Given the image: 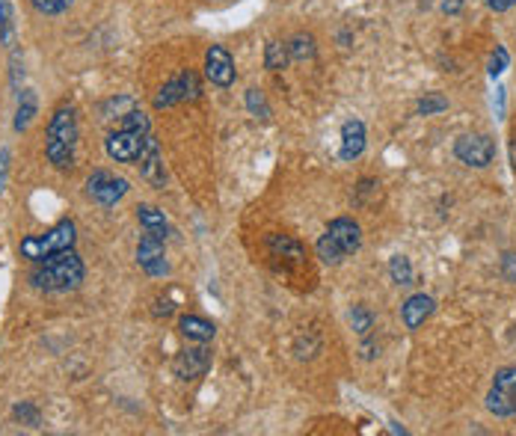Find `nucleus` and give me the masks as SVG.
<instances>
[{"label":"nucleus","mask_w":516,"mask_h":436,"mask_svg":"<svg viewBox=\"0 0 516 436\" xmlns=\"http://www.w3.org/2000/svg\"><path fill=\"white\" fill-rule=\"evenodd\" d=\"M83 276H86V267L81 256L74 253V249H65V253H54L45 261H39V267L30 274V286L36 291L60 294V291L78 288Z\"/></svg>","instance_id":"obj_1"},{"label":"nucleus","mask_w":516,"mask_h":436,"mask_svg":"<svg viewBox=\"0 0 516 436\" xmlns=\"http://www.w3.org/2000/svg\"><path fill=\"white\" fill-rule=\"evenodd\" d=\"M74 149H78V116H74V107L63 104L54 111L51 122H48L45 155L57 170H72Z\"/></svg>","instance_id":"obj_2"},{"label":"nucleus","mask_w":516,"mask_h":436,"mask_svg":"<svg viewBox=\"0 0 516 436\" xmlns=\"http://www.w3.org/2000/svg\"><path fill=\"white\" fill-rule=\"evenodd\" d=\"M149 134H151L149 116L142 111H128L122 116V128L113 131V134L104 140V149L116 163H137Z\"/></svg>","instance_id":"obj_3"},{"label":"nucleus","mask_w":516,"mask_h":436,"mask_svg":"<svg viewBox=\"0 0 516 436\" xmlns=\"http://www.w3.org/2000/svg\"><path fill=\"white\" fill-rule=\"evenodd\" d=\"M359 247H362V228L356 220H350V217H336L315 244L317 258H321L324 265H342Z\"/></svg>","instance_id":"obj_4"},{"label":"nucleus","mask_w":516,"mask_h":436,"mask_svg":"<svg viewBox=\"0 0 516 436\" xmlns=\"http://www.w3.org/2000/svg\"><path fill=\"white\" fill-rule=\"evenodd\" d=\"M74 232H78V228H74L72 220H60L54 228H48L45 235H27L24 241H21V256L30 261H45L54 253H65V249L74 247V237H78Z\"/></svg>","instance_id":"obj_5"},{"label":"nucleus","mask_w":516,"mask_h":436,"mask_svg":"<svg viewBox=\"0 0 516 436\" xmlns=\"http://www.w3.org/2000/svg\"><path fill=\"white\" fill-rule=\"evenodd\" d=\"M487 410L499 419L516 416V365L501 368V372L492 377V386H490V395H487Z\"/></svg>","instance_id":"obj_6"},{"label":"nucleus","mask_w":516,"mask_h":436,"mask_svg":"<svg viewBox=\"0 0 516 436\" xmlns=\"http://www.w3.org/2000/svg\"><path fill=\"white\" fill-rule=\"evenodd\" d=\"M200 95H202V86H200V78H196V72L184 69L179 78H172L161 86V92L155 95V107L158 111H167V107H172V104L196 102Z\"/></svg>","instance_id":"obj_7"},{"label":"nucleus","mask_w":516,"mask_h":436,"mask_svg":"<svg viewBox=\"0 0 516 436\" xmlns=\"http://www.w3.org/2000/svg\"><path fill=\"white\" fill-rule=\"evenodd\" d=\"M125 193H128V181L107 170H95L92 176L86 179V196H90L92 202L104 205V208H113Z\"/></svg>","instance_id":"obj_8"},{"label":"nucleus","mask_w":516,"mask_h":436,"mask_svg":"<svg viewBox=\"0 0 516 436\" xmlns=\"http://www.w3.org/2000/svg\"><path fill=\"white\" fill-rule=\"evenodd\" d=\"M454 155L460 163H466V167L484 170L492 163V158H496V143H492V137L487 134H463L454 143Z\"/></svg>","instance_id":"obj_9"},{"label":"nucleus","mask_w":516,"mask_h":436,"mask_svg":"<svg viewBox=\"0 0 516 436\" xmlns=\"http://www.w3.org/2000/svg\"><path fill=\"white\" fill-rule=\"evenodd\" d=\"M167 237H161L155 232H146L140 237L137 244V265L146 270L149 276H163L170 274V265H167V247H163Z\"/></svg>","instance_id":"obj_10"},{"label":"nucleus","mask_w":516,"mask_h":436,"mask_svg":"<svg viewBox=\"0 0 516 436\" xmlns=\"http://www.w3.org/2000/svg\"><path fill=\"white\" fill-rule=\"evenodd\" d=\"M211 363H214L211 347H205V342H200L193 347H184V351L175 356L172 372H175V377H179V380H196V377H202L208 368H211Z\"/></svg>","instance_id":"obj_11"},{"label":"nucleus","mask_w":516,"mask_h":436,"mask_svg":"<svg viewBox=\"0 0 516 436\" xmlns=\"http://www.w3.org/2000/svg\"><path fill=\"white\" fill-rule=\"evenodd\" d=\"M205 78L214 86H219V90H226V86L235 83L238 72H235V57L229 53V48L211 45L205 51Z\"/></svg>","instance_id":"obj_12"},{"label":"nucleus","mask_w":516,"mask_h":436,"mask_svg":"<svg viewBox=\"0 0 516 436\" xmlns=\"http://www.w3.org/2000/svg\"><path fill=\"white\" fill-rule=\"evenodd\" d=\"M137 167H140V176L146 179L151 188H163V184H167V170H163L161 146H158V140L151 134H149L146 146H142V151H140Z\"/></svg>","instance_id":"obj_13"},{"label":"nucleus","mask_w":516,"mask_h":436,"mask_svg":"<svg viewBox=\"0 0 516 436\" xmlns=\"http://www.w3.org/2000/svg\"><path fill=\"white\" fill-rule=\"evenodd\" d=\"M436 309V300L427 297V294H413V297L401 306V318L407 324V330H419V326L431 318Z\"/></svg>","instance_id":"obj_14"},{"label":"nucleus","mask_w":516,"mask_h":436,"mask_svg":"<svg viewBox=\"0 0 516 436\" xmlns=\"http://www.w3.org/2000/svg\"><path fill=\"white\" fill-rule=\"evenodd\" d=\"M362 151H365V125L359 119H347L342 125V149H338V155H342V160H356Z\"/></svg>","instance_id":"obj_15"},{"label":"nucleus","mask_w":516,"mask_h":436,"mask_svg":"<svg viewBox=\"0 0 516 436\" xmlns=\"http://www.w3.org/2000/svg\"><path fill=\"white\" fill-rule=\"evenodd\" d=\"M179 330H181L184 339H190V342H211L214 333H217L214 324L200 318V315H184V318L179 321Z\"/></svg>","instance_id":"obj_16"},{"label":"nucleus","mask_w":516,"mask_h":436,"mask_svg":"<svg viewBox=\"0 0 516 436\" xmlns=\"http://www.w3.org/2000/svg\"><path fill=\"white\" fill-rule=\"evenodd\" d=\"M137 220H140L142 228H146V232H155L161 237H167V232H170L167 217H163V211H158L155 205H140V208H137Z\"/></svg>","instance_id":"obj_17"},{"label":"nucleus","mask_w":516,"mask_h":436,"mask_svg":"<svg viewBox=\"0 0 516 436\" xmlns=\"http://www.w3.org/2000/svg\"><path fill=\"white\" fill-rule=\"evenodd\" d=\"M36 116V92L24 90L18 95V111H15V131H27V125Z\"/></svg>","instance_id":"obj_18"},{"label":"nucleus","mask_w":516,"mask_h":436,"mask_svg":"<svg viewBox=\"0 0 516 436\" xmlns=\"http://www.w3.org/2000/svg\"><path fill=\"white\" fill-rule=\"evenodd\" d=\"M288 60H291L288 45H285V42L270 39L268 48H265V65H268V69L270 72H279V69H285V65H288Z\"/></svg>","instance_id":"obj_19"},{"label":"nucleus","mask_w":516,"mask_h":436,"mask_svg":"<svg viewBox=\"0 0 516 436\" xmlns=\"http://www.w3.org/2000/svg\"><path fill=\"white\" fill-rule=\"evenodd\" d=\"M389 276L394 286H413V265L407 256H392L389 258Z\"/></svg>","instance_id":"obj_20"},{"label":"nucleus","mask_w":516,"mask_h":436,"mask_svg":"<svg viewBox=\"0 0 516 436\" xmlns=\"http://www.w3.org/2000/svg\"><path fill=\"white\" fill-rule=\"evenodd\" d=\"M288 51H291V60L297 63H306L315 57V36H309V33H297L291 42H288Z\"/></svg>","instance_id":"obj_21"},{"label":"nucleus","mask_w":516,"mask_h":436,"mask_svg":"<svg viewBox=\"0 0 516 436\" xmlns=\"http://www.w3.org/2000/svg\"><path fill=\"white\" fill-rule=\"evenodd\" d=\"M270 249L277 256H282V258H303V247H300V241H294V237H288V235H273L270 237Z\"/></svg>","instance_id":"obj_22"},{"label":"nucleus","mask_w":516,"mask_h":436,"mask_svg":"<svg viewBox=\"0 0 516 436\" xmlns=\"http://www.w3.org/2000/svg\"><path fill=\"white\" fill-rule=\"evenodd\" d=\"M415 107H419V113H422V116H436V113L448 111V98H445L443 92H424Z\"/></svg>","instance_id":"obj_23"},{"label":"nucleus","mask_w":516,"mask_h":436,"mask_svg":"<svg viewBox=\"0 0 516 436\" xmlns=\"http://www.w3.org/2000/svg\"><path fill=\"white\" fill-rule=\"evenodd\" d=\"M13 33H15L13 4H9V0H0V42H4V45H13Z\"/></svg>","instance_id":"obj_24"},{"label":"nucleus","mask_w":516,"mask_h":436,"mask_svg":"<svg viewBox=\"0 0 516 436\" xmlns=\"http://www.w3.org/2000/svg\"><path fill=\"white\" fill-rule=\"evenodd\" d=\"M350 321H354V330L359 335H368L371 330H375V315L368 312V306H354V312H350Z\"/></svg>","instance_id":"obj_25"},{"label":"nucleus","mask_w":516,"mask_h":436,"mask_svg":"<svg viewBox=\"0 0 516 436\" xmlns=\"http://www.w3.org/2000/svg\"><path fill=\"white\" fill-rule=\"evenodd\" d=\"M247 107L256 119H270V107L265 102V95H261V90H256V86L247 90Z\"/></svg>","instance_id":"obj_26"},{"label":"nucleus","mask_w":516,"mask_h":436,"mask_svg":"<svg viewBox=\"0 0 516 436\" xmlns=\"http://www.w3.org/2000/svg\"><path fill=\"white\" fill-rule=\"evenodd\" d=\"M39 15H63L74 0H30Z\"/></svg>","instance_id":"obj_27"},{"label":"nucleus","mask_w":516,"mask_h":436,"mask_svg":"<svg viewBox=\"0 0 516 436\" xmlns=\"http://www.w3.org/2000/svg\"><path fill=\"white\" fill-rule=\"evenodd\" d=\"M508 63H511V57H508V48L504 45H499L496 48V53H492V60H490V78H499V74L508 69Z\"/></svg>","instance_id":"obj_28"},{"label":"nucleus","mask_w":516,"mask_h":436,"mask_svg":"<svg viewBox=\"0 0 516 436\" xmlns=\"http://www.w3.org/2000/svg\"><path fill=\"white\" fill-rule=\"evenodd\" d=\"M13 416H15L18 421H27L30 428H39V410L33 407V404H18V407L13 410Z\"/></svg>","instance_id":"obj_29"},{"label":"nucleus","mask_w":516,"mask_h":436,"mask_svg":"<svg viewBox=\"0 0 516 436\" xmlns=\"http://www.w3.org/2000/svg\"><path fill=\"white\" fill-rule=\"evenodd\" d=\"M501 276L508 282H516V253L501 256Z\"/></svg>","instance_id":"obj_30"},{"label":"nucleus","mask_w":516,"mask_h":436,"mask_svg":"<svg viewBox=\"0 0 516 436\" xmlns=\"http://www.w3.org/2000/svg\"><path fill=\"white\" fill-rule=\"evenodd\" d=\"M439 9H443L445 15H457L460 9H463V0H439Z\"/></svg>","instance_id":"obj_31"},{"label":"nucleus","mask_w":516,"mask_h":436,"mask_svg":"<svg viewBox=\"0 0 516 436\" xmlns=\"http://www.w3.org/2000/svg\"><path fill=\"white\" fill-rule=\"evenodd\" d=\"M484 4L492 9V13H508V9L516 6V0H484Z\"/></svg>","instance_id":"obj_32"},{"label":"nucleus","mask_w":516,"mask_h":436,"mask_svg":"<svg viewBox=\"0 0 516 436\" xmlns=\"http://www.w3.org/2000/svg\"><path fill=\"white\" fill-rule=\"evenodd\" d=\"M513 163H516V143H513Z\"/></svg>","instance_id":"obj_33"}]
</instances>
